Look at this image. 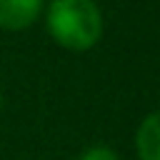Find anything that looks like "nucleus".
<instances>
[{"mask_svg":"<svg viewBox=\"0 0 160 160\" xmlns=\"http://www.w3.org/2000/svg\"><path fill=\"white\" fill-rule=\"evenodd\" d=\"M45 0H0V30L20 32L38 22Z\"/></svg>","mask_w":160,"mask_h":160,"instance_id":"obj_2","label":"nucleus"},{"mask_svg":"<svg viewBox=\"0 0 160 160\" xmlns=\"http://www.w3.org/2000/svg\"><path fill=\"white\" fill-rule=\"evenodd\" d=\"M135 152L140 160H160V110L145 115L135 132Z\"/></svg>","mask_w":160,"mask_h":160,"instance_id":"obj_3","label":"nucleus"},{"mask_svg":"<svg viewBox=\"0 0 160 160\" xmlns=\"http://www.w3.org/2000/svg\"><path fill=\"white\" fill-rule=\"evenodd\" d=\"M78 160H120V158H118V152H115L112 148H108V145H92V148H88Z\"/></svg>","mask_w":160,"mask_h":160,"instance_id":"obj_4","label":"nucleus"},{"mask_svg":"<svg viewBox=\"0 0 160 160\" xmlns=\"http://www.w3.org/2000/svg\"><path fill=\"white\" fill-rule=\"evenodd\" d=\"M42 12L50 38L70 52H85L102 38V12L95 0H50Z\"/></svg>","mask_w":160,"mask_h":160,"instance_id":"obj_1","label":"nucleus"},{"mask_svg":"<svg viewBox=\"0 0 160 160\" xmlns=\"http://www.w3.org/2000/svg\"><path fill=\"white\" fill-rule=\"evenodd\" d=\"M0 108H2V95H0Z\"/></svg>","mask_w":160,"mask_h":160,"instance_id":"obj_5","label":"nucleus"}]
</instances>
